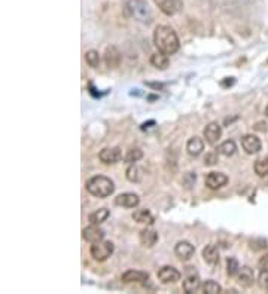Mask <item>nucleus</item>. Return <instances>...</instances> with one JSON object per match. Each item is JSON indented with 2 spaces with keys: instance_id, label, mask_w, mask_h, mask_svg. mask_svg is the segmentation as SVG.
Masks as SVG:
<instances>
[{
  "instance_id": "423d86ee",
  "label": "nucleus",
  "mask_w": 268,
  "mask_h": 294,
  "mask_svg": "<svg viewBox=\"0 0 268 294\" xmlns=\"http://www.w3.org/2000/svg\"><path fill=\"white\" fill-rule=\"evenodd\" d=\"M98 159L106 165H114L122 159V152L119 147H106L98 153Z\"/></svg>"
},
{
  "instance_id": "ddd939ff",
  "label": "nucleus",
  "mask_w": 268,
  "mask_h": 294,
  "mask_svg": "<svg viewBox=\"0 0 268 294\" xmlns=\"http://www.w3.org/2000/svg\"><path fill=\"white\" fill-rule=\"evenodd\" d=\"M104 61L109 69H116L121 64V52L116 46H107L104 52Z\"/></svg>"
},
{
  "instance_id": "f3484780",
  "label": "nucleus",
  "mask_w": 268,
  "mask_h": 294,
  "mask_svg": "<svg viewBox=\"0 0 268 294\" xmlns=\"http://www.w3.org/2000/svg\"><path fill=\"white\" fill-rule=\"evenodd\" d=\"M155 2L166 15H174L182 5L180 0H155Z\"/></svg>"
},
{
  "instance_id": "f03ea898",
  "label": "nucleus",
  "mask_w": 268,
  "mask_h": 294,
  "mask_svg": "<svg viewBox=\"0 0 268 294\" xmlns=\"http://www.w3.org/2000/svg\"><path fill=\"white\" fill-rule=\"evenodd\" d=\"M85 187L88 193H91L96 198H107L111 196L115 190L114 181L106 175H94L90 180H87Z\"/></svg>"
},
{
  "instance_id": "1a4fd4ad",
  "label": "nucleus",
  "mask_w": 268,
  "mask_h": 294,
  "mask_svg": "<svg viewBox=\"0 0 268 294\" xmlns=\"http://www.w3.org/2000/svg\"><path fill=\"white\" fill-rule=\"evenodd\" d=\"M228 183V177L224 174V173H209L207 177H206V186L211 190H216V189H221L225 184Z\"/></svg>"
},
{
  "instance_id": "6ab92c4d",
  "label": "nucleus",
  "mask_w": 268,
  "mask_h": 294,
  "mask_svg": "<svg viewBox=\"0 0 268 294\" xmlns=\"http://www.w3.org/2000/svg\"><path fill=\"white\" fill-rule=\"evenodd\" d=\"M139 239H140V244H142L143 247L151 248V247H153V245L156 244L158 233H156L153 229H143V230L140 232V235H139Z\"/></svg>"
},
{
  "instance_id": "aec40b11",
  "label": "nucleus",
  "mask_w": 268,
  "mask_h": 294,
  "mask_svg": "<svg viewBox=\"0 0 268 294\" xmlns=\"http://www.w3.org/2000/svg\"><path fill=\"white\" fill-rule=\"evenodd\" d=\"M186 150L191 156H198L204 150V141L200 137H192L186 143Z\"/></svg>"
},
{
  "instance_id": "0eeeda50",
  "label": "nucleus",
  "mask_w": 268,
  "mask_h": 294,
  "mask_svg": "<svg viewBox=\"0 0 268 294\" xmlns=\"http://www.w3.org/2000/svg\"><path fill=\"white\" fill-rule=\"evenodd\" d=\"M182 274L173 266H163L158 271V279L163 284H173L180 279Z\"/></svg>"
},
{
  "instance_id": "2f4dec72",
  "label": "nucleus",
  "mask_w": 268,
  "mask_h": 294,
  "mask_svg": "<svg viewBox=\"0 0 268 294\" xmlns=\"http://www.w3.org/2000/svg\"><path fill=\"white\" fill-rule=\"evenodd\" d=\"M216 162H218V152H210L206 155V157H204L206 165H214Z\"/></svg>"
},
{
  "instance_id": "a211bd4d",
  "label": "nucleus",
  "mask_w": 268,
  "mask_h": 294,
  "mask_svg": "<svg viewBox=\"0 0 268 294\" xmlns=\"http://www.w3.org/2000/svg\"><path fill=\"white\" fill-rule=\"evenodd\" d=\"M203 259L210 266L218 264V261H219V250H218V247L213 245V244L206 245V248L203 250Z\"/></svg>"
},
{
  "instance_id": "b1692460",
  "label": "nucleus",
  "mask_w": 268,
  "mask_h": 294,
  "mask_svg": "<svg viewBox=\"0 0 268 294\" xmlns=\"http://www.w3.org/2000/svg\"><path fill=\"white\" fill-rule=\"evenodd\" d=\"M125 175H127V180H130L131 183H139L143 178V171L136 164H130V167L125 171Z\"/></svg>"
},
{
  "instance_id": "6e6552de",
  "label": "nucleus",
  "mask_w": 268,
  "mask_h": 294,
  "mask_svg": "<svg viewBox=\"0 0 268 294\" xmlns=\"http://www.w3.org/2000/svg\"><path fill=\"white\" fill-rule=\"evenodd\" d=\"M222 137V128L216 122H211L204 128V138L209 144L214 146Z\"/></svg>"
},
{
  "instance_id": "4468645a",
  "label": "nucleus",
  "mask_w": 268,
  "mask_h": 294,
  "mask_svg": "<svg viewBox=\"0 0 268 294\" xmlns=\"http://www.w3.org/2000/svg\"><path fill=\"white\" fill-rule=\"evenodd\" d=\"M82 238L91 244L100 242V241L104 239V232L98 227V225H91L82 230Z\"/></svg>"
},
{
  "instance_id": "72a5a7b5",
  "label": "nucleus",
  "mask_w": 268,
  "mask_h": 294,
  "mask_svg": "<svg viewBox=\"0 0 268 294\" xmlns=\"http://www.w3.org/2000/svg\"><path fill=\"white\" fill-rule=\"evenodd\" d=\"M265 115L268 116V105H267V109H265Z\"/></svg>"
},
{
  "instance_id": "f257e3e1",
  "label": "nucleus",
  "mask_w": 268,
  "mask_h": 294,
  "mask_svg": "<svg viewBox=\"0 0 268 294\" xmlns=\"http://www.w3.org/2000/svg\"><path fill=\"white\" fill-rule=\"evenodd\" d=\"M153 43L159 52L173 55L179 51V37L176 32L167 25H158L153 32Z\"/></svg>"
},
{
  "instance_id": "9d476101",
  "label": "nucleus",
  "mask_w": 268,
  "mask_h": 294,
  "mask_svg": "<svg viewBox=\"0 0 268 294\" xmlns=\"http://www.w3.org/2000/svg\"><path fill=\"white\" fill-rule=\"evenodd\" d=\"M140 204V198L136 193H121L115 198V205L122 207V208H136Z\"/></svg>"
},
{
  "instance_id": "dca6fc26",
  "label": "nucleus",
  "mask_w": 268,
  "mask_h": 294,
  "mask_svg": "<svg viewBox=\"0 0 268 294\" xmlns=\"http://www.w3.org/2000/svg\"><path fill=\"white\" fill-rule=\"evenodd\" d=\"M237 281H238V284H240L241 287L249 288V287L253 284V281H255V274H253V271L250 269L249 266L240 267V271H238V274H237Z\"/></svg>"
},
{
  "instance_id": "c756f323",
  "label": "nucleus",
  "mask_w": 268,
  "mask_h": 294,
  "mask_svg": "<svg viewBox=\"0 0 268 294\" xmlns=\"http://www.w3.org/2000/svg\"><path fill=\"white\" fill-rule=\"evenodd\" d=\"M238 271H240V264H238V261L235 260V259H228L227 260V274L230 275V277H234V275H237L238 274Z\"/></svg>"
},
{
  "instance_id": "cd10ccee",
  "label": "nucleus",
  "mask_w": 268,
  "mask_h": 294,
  "mask_svg": "<svg viewBox=\"0 0 268 294\" xmlns=\"http://www.w3.org/2000/svg\"><path fill=\"white\" fill-rule=\"evenodd\" d=\"M255 173L259 175V177H265L268 175V157H262V159H258L255 162Z\"/></svg>"
},
{
  "instance_id": "393cba45",
  "label": "nucleus",
  "mask_w": 268,
  "mask_h": 294,
  "mask_svg": "<svg viewBox=\"0 0 268 294\" xmlns=\"http://www.w3.org/2000/svg\"><path fill=\"white\" fill-rule=\"evenodd\" d=\"M235 150H237V146H235V143H234L232 140L224 141V143L219 144L218 149H216V152H218L219 155H222V156H232V155L235 153Z\"/></svg>"
},
{
  "instance_id": "7ed1b4c3",
  "label": "nucleus",
  "mask_w": 268,
  "mask_h": 294,
  "mask_svg": "<svg viewBox=\"0 0 268 294\" xmlns=\"http://www.w3.org/2000/svg\"><path fill=\"white\" fill-rule=\"evenodd\" d=\"M125 9L131 18L140 22H149L152 18V12L145 0H128Z\"/></svg>"
},
{
  "instance_id": "20e7f679",
  "label": "nucleus",
  "mask_w": 268,
  "mask_h": 294,
  "mask_svg": "<svg viewBox=\"0 0 268 294\" xmlns=\"http://www.w3.org/2000/svg\"><path fill=\"white\" fill-rule=\"evenodd\" d=\"M183 290L188 294L197 293L201 287V279H200V274L197 272V269L194 266H188L185 267V274H183Z\"/></svg>"
},
{
  "instance_id": "39448f33",
  "label": "nucleus",
  "mask_w": 268,
  "mask_h": 294,
  "mask_svg": "<svg viewBox=\"0 0 268 294\" xmlns=\"http://www.w3.org/2000/svg\"><path fill=\"white\" fill-rule=\"evenodd\" d=\"M91 256L94 260L97 261H104L107 260L112 253H114V244L111 242V241H100V242H94L91 245V250H90Z\"/></svg>"
},
{
  "instance_id": "412c9836",
  "label": "nucleus",
  "mask_w": 268,
  "mask_h": 294,
  "mask_svg": "<svg viewBox=\"0 0 268 294\" xmlns=\"http://www.w3.org/2000/svg\"><path fill=\"white\" fill-rule=\"evenodd\" d=\"M151 64L158 70H166L170 64V60L167 57V53L158 51L156 53H153V55L151 57Z\"/></svg>"
},
{
  "instance_id": "a878e982",
  "label": "nucleus",
  "mask_w": 268,
  "mask_h": 294,
  "mask_svg": "<svg viewBox=\"0 0 268 294\" xmlns=\"http://www.w3.org/2000/svg\"><path fill=\"white\" fill-rule=\"evenodd\" d=\"M143 157V152L140 150V149H130L128 152H127V155H125V157H124V160L125 162L130 165V164H136V162H139V160Z\"/></svg>"
},
{
  "instance_id": "5701e85b",
  "label": "nucleus",
  "mask_w": 268,
  "mask_h": 294,
  "mask_svg": "<svg viewBox=\"0 0 268 294\" xmlns=\"http://www.w3.org/2000/svg\"><path fill=\"white\" fill-rule=\"evenodd\" d=\"M111 216V211L107 208H100L94 212L90 214V223L91 225H101L103 222L107 220V217Z\"/></svg>"
},
{
  "instance_id": "9b49d317",
  "label": "nucleus",
  "mask_w": 268,
  "mask_h": 294,
  "mask_svg": "<svg viewBox=\"0 0 268 294\" xmlns=\"http://www.w3.org/2000/svg\"><path fill=\"white\" fill-rule=\"evenodd\" d=\"M261 140L253 136V134H248V136H245L243 138H241V147H243V150L249 155H255L261 150Z\"/></svg>"
},
{
  "instance_id": "2eb2a0df",
  "label": "nucleus",
  "mask_w": 268,
  "mask_h": 294,
  "mask_svg": "<svg viewBox=\"0 0 268 294\" xmlns=\"http://www.w3.org/2000/svg\"><path fill=\"white\" fill-rule=\"evenodd\" d=\"M122 282L125 284H133V282H145L149 279V275L146 272H142V271H134V269H128L122 274L121 277Z\"/></svg>"
},
{
  "instance_id": "bb28decb",
  "label": "nucleus",
  "mask_w": 268,
  "mask_h": 294,
  "mask_svg": "<svg viewBox=\"0 0 268 294\" xmlns=\"http://www.w3.org/2000/svg\"><path fill=\"white\" fill-rule=\"evenodd\" d=\"M85 60H87V64L93 69H97L98 64H100V53L94 49H90L85 52Z\"/></svg>"
},
{
  "instance_id": "7c9ffc66",
  "label": "nucleus",
  "mask_w": 268,
  "mask_h": 294,
  "mask_svg": "<svg viewBox=\"0 0 268 294\" xmlns=\"http://www.w3.org/2000/svg\"><path fill=\"white\" fill-rule=\"evenodd\" d=\"M258 284H259L261 288H267V290H268V271H261V272H259Z\"/></svg>"
},
{
  "instance_id": "c85d7f7f",
  "label": "nucleus",
  "mask_w": 268,
  "mask_h": 294,
  "mask_svg": "<svg viewBox=\"0 0 268 294\" xmlns=\"http://www.w3.org/2000/svg\"><path fill=\"white\" fill-rule=\"evenodd\" d=\"M203 291L207 293V294H218V293L222 291V287L218 282H214V281H206L203 284Z\"/></svg>"
},
{
  "instance_id": "f8f14e48",
  "label": "nucleus",
  "mask_w": 268,
  "mask_h": 294,
  "mask_svg": "<svg viewBox=\"0 0 268 294\" xmlns=\"http://www.w3.org/2000/svg\"><path fill=\"white\" fill-rule=\"evenodd\" d=\"M195 253V248L191 242L188 241H179L174 247V254L180 259V260H190Z\"/></svg>"
},
{
  "instance_id": "473e14b6",
  "label": "nucleus",
  "mask_w": 268,
  "mask_h": 294,
  "mask_svg": "<svg viewBox=\"0 0 268 294\" xmlns=\"http://www.w3.org/2000/svg\"><path fill=\"white\" fill-rule=\"evenodd\" d=\"M258 267L261 271H268V254H264L259 261H258Z\"/></svg>"
},
{
  "instance_id": "4be33fe9",
  "label": "nucleus",
  "mask_w": 268,
  "mask_h": 294,
  "mask_svg": "<svg viewBox=\"0 0 268 294\" xmlns=\"http://www.w3.org/2000/svg\"><path fill=\"white\" fill-rule=\"evenodd\" d=\"M133 220L137 222L140 225H152L153 223V216L151 214L149 209H137L133 212Z\"/></svg>"
}]
</instances>
